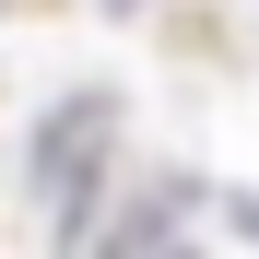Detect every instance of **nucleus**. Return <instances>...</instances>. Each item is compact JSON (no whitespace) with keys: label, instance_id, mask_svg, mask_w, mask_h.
Here are the masks:
<instances>
[{"label":"nucleus","instance_id":"obj_1","mask_svg":"<svg viewBox=\"0 0 259 259\" xmlns=\"http://www.w3.org/2000/svg\"><path fill=\"white\" fill-rule=\"evenodd\" d=\"M106 153H118V95H71L48 130H35V165H24V189H35V224H48V247H59V259H82V247H95Z\"/></svg>","mask_w":259,"mask_h":259}]
</instances>
